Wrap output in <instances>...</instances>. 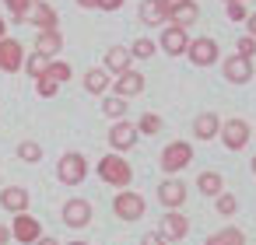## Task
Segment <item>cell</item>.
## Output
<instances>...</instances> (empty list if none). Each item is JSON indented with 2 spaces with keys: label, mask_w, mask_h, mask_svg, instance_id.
Here are the masks:
<instances>
[{
  "label": "cell",
  "mask_w": 256,
  "mask_h": 245,
  "mask_svg": "<svg viewBox=\"0 0 256 245\" xmlns=\"http://www.w3.org/2000/svg\"><path fill=\"white\" fill-rule=\"evenodd\" d=\"M98 179H102L106 186L126 189V186L134 182V168H130V161H126L123 154H106V158L98 161Z\"/></svg>",
  "instance_id": "cell-1"
},
{
  "label": "cell",
  "mask_w": 256,
  "mask_h": 245,
  "mask_svg": "<svg viewBox=\"0 0 256 245\" xmlns=\"http://www.w3.org/2000/svg\"><path fill=\"white\" fill-rule=\"evenodd\" d=\"M56 179H60L64 186H81V182L88 179V158H84L81 151L60 154V161H56Z\"/></svg>",
  "instance_id": "cell-2"
},
{
  "label": "cell",
  "mask_w": 256,
  "mask_h": 245,
  "mask_svg": "<svg viewBox=\"0 0 256 245\" xmlns=\"http://www.w3.org/2000/svg\"><path fill=\"white\" fill-rule=\"evenodd\" d=\"M144 210H148V203H144V196L134 193V189H120V193L112 196V214H116L120 221H140Z\"/></svg>",
  "instance_id": "cell-3"
},
{
  "label": "cell",
  "mask_w": 256,
  "mask_h": 245,
  "mask_svg": "<svg viewBox=\"0 0 256 245\" xmlns=\"http://www.w3.org/2000/svg\"><path fill=\"white\" fill-rule=\"evenodd\" d=\"M190 161H193V144H190V140H172V144L162 151V168H165V175L182 172Z\"/></svg>",
  "instance_id": "cell-4"
},
{
  "label": "cell",
  "mask_w": 256,
  "mask_h": 245,
  "mask_svg": "<svg viewBox=\"0 0 256 245\" xmlns=\"http://www.w3.org/2000/svg\"><path fill=\"white\" fill-rule=\"evenodd\" d=\"M60 217H64V224H67V228L81 231V228H88V224H92V203H88L84 196H70V200L64 203Z\"/></svg>",
  "instance_id": "cell-5"
},
{
  "label": "cell",
  "mask_w": 256,
  "mask_h": 245,
  "mask_svg": "<svg viewBox=\"0 0 256 245\" xmlns=\"http://www.w3.org/2000/svg\"><path fill=\"white\" fill-rule=\"evenodd\" d=\"M25 67V46L18 39H0V74H18Z\"/></svg>",
  "instance_id": "cell-6"
},
{
  "label": "cell",
  "mask_w": 256,
  "mask_h": 245,
  "mask_svg": "<svg viewBox=\"0 0 256 245\" xmlns=\"http://www.w3.org/2000/svg\"><path fill=\"white\" fill-rule=\"evenodd\" d=\"M186 56H190V63H193V67H214V63H218V42H214V39H207V35L190 39Z\"/></svg>",
  "instance_id": "cell-7"
},
{
  "label": "cell",
  "mask_w": 256,
  "mask_h": 245,
  "mask_svg": "<svg viewBox=\"0 0 256 245\" xmlns=\"http://www.w3.org/2000/svg\"><path fill=\"white\" fill-rule=\"evenodd\" d=\"M218 137L224 140V147H228V151H242V147L249 144L252 130H249V123H246V119H224Z\"/></svg>",
  "instance_id": "cell-8"
},
{
  "label": "cell",
  "mask_w": 256,
  "mask_h": 245,
  "mask_svg": "<svg viewBox=\"0 0 256 245\" xmlns=\"http://www.w3.org/2000/svg\"><path fill=\"white\" fill-rule=\"evenodd\" d=\"M137 137H140V133H137V123H130V119H116V123L109 126V147L120 151V154L130 151V147L137 144Z\"/></svg>",
  "instance_id": "cell-9"
},
{
  "label": "cell",
  "mask_w": 256,
  "mask_h": 245,
  "mask_svg": "<svg viewBox=\"0 0 256 245\" xmlns=\"http://www.w3.org/2000/svg\"><path fill=\"white\" fill-rule=\"evenodd\" d=\"M11 238H14V242H22V245H36V242L42 238V224H39L32 214H14Z\"/></svg>",
  "instance_id": "cell-10"
},
{
  "label": "cell",
  "mask_w": 256,
  "mask_h": 245,
  "mask_svg": "<svg viewBox=\"0 0 256 245\" xmlns=\"http://www.w3.org/2000/svg\"><path fill=\"white\" fill-rule=\"evenodd\" d=\"M158 203L165 210H179L186 203V182H179L176 175H168L165 182H158Z\"/></svg>",
  "instance_id": "cell-11"
},
{
  "label": "cell",
  "mask_w": 256,
  "mask_h": 245,
  "mask_svg": "<svg viewBox=\"0 0 256 245\" xmlns=\"http://www.w3.org/2000/svg\"><path fill=\"white\" fill-rule=\"evenodd\" d=\"M186 46H190L186 28H176V25H165V28H162V35H158V49H165L168 56H186Z\"/></svg>",
  "instance_id": "cell-12"
},
{
  "label": "cell",
  "mask_w": 256,
  "mask_h": 245,
  "mask_svg": "<svg viewBox=\"0 0 256 245\" xmlns=\"http://www.w3.org/2000/svg\"><path fill=\"white\" fill-rule=\"evenodd\" d=\"M28 25H36L39 32H53V28H60V14H56L53 4H46V0H36L32 11H28Z\"/></svg>",
  "instance_id": "cell-13"
},
{
  "label": "cell",
  "mask_w": 256,
  "mask_h": 245,
  "mask_svg": "<svg viewBox=\"0 0 256 245\" xmlns=\"http://www.w3.org/2000/svg\"><path fill=\"white\" fill-rule=\"evenodd\" d=\"M130 63H134V56H130V49H126V46H109V49H106V56H102V70H106L109 77L126 74V70H130Z\"/></svg>",
  "instance_id": "cell-14"
},
{
  "label": "cell",
  "mask_w": 256,
  "mask_h": 245,
  "mask_svg": "<svg viewBox=\"0 0 256 245\" xmlns=\"http://www.w3.org/2000/svg\"><path fill=\"white\" fill-rule=\"evenodd\" d=\"M112 95H116V98H134V95H144V74L130 67L126 74L112 77Z\"/></svg>",
  "instance_id": "cell-15"
},
{
  "label": "cell",
  "mask_w": 256,
  "mask_h": 245,
  "mask_svg": "<svg viewBox=\"0 0 256 245\" xmlns=\"http://www.w3.org/2000/svg\"><path fill=\"white\" fill-rule=\"evenodd\" d=\"M186 231H190V221H186L179 210H165V214H162V228H158V235H162L165 242H182Z\"/></svg>",
  "instance_id": "cell-16"
},
{
  "label": "cell",
  "mask_w": 256,
  "mask_h": 245,
  "mask_svg": "<svg viewBox=\"0 0 256 245\" xmlns=\"http://www.w3.org/2000/svg\"><path fill=\"white\" fill-rule=\"evenodd\" d=\"M0 207H4L8 214H28V189L4 186V189H0Z\"/></svg>",
  "instance_id": "cell-17"
},
{
  "label": "cell",
  "mask_w": 256,
  "mask_h": 245,
  "mask_svg": "<svg viewBox=\"0 0 256 245\" xmlns=\"http://www.w3.org/2000/svg\"><path fill=\"white\" fill-rule=\"evenodd\" d=\"M140 21L144 25H151V28H165L168 25V11H165V4L162 0H140Z\"/></svg>",
  "instance_id": "cell-18"
},
{
  "label": "cell",
  "mask_w": 256,
  "mask_h": 245,
  "mask_svg": "<svg viewBox=\"0 0 256 245\" xmlns=\"http://www.w3.org/2000/svg\"><path fill=\"white\" fill-rule=\"evenodd\" d=\"M60 49H64V35H60V28H53V32H39V35H36V49H32V53H39V56H46V60H56Z\"/></svg>",
  "instance_id": "cell-19"
},
{
  "label": "cell",
  "mask_w": 256,
  "mask_h": 245,
  "mask_svg": "<svg viewBox=\"0 0 256 245\" xmlns=\"http://www.w3.org/2000/svg\"><path fill=\"white\" fill-rule=\"evenodd\" d=\"M249 77H252V60H242V56H228L224 60V81L246 84Z\"/></svg>",
  "instance_id": "cell-20"
},
{
  "label": "cell",
  "mask_w": 256,
  "mask_h": 245,
  "mask_svg": "<svg viewBox=\"0 0 256 245\" xmlns=\"http://www.w3.org/2000/svg\"><path fill=\"white\" fill-rule=\"evenodd\" d=\"M218 133H221L218 112H200V116L193 119V137H196V140H214Z\"/></svg>",
  "instance_id": "cell-21"
},
{
  "label": "cell",
  "mask_w": 256,
  "mask_h": 245,
  "mask_svg": "<svg viewBox=\"0 0 256 245\" xmlns=\"http://www.w3.org/2000/svg\"><path fill=\"white\" fill-rule=\"evenodd\" d=\"M109 88H112V77H109L102 67L84 70V91H88V95H106Z\"/></svg>",
  "instance_id": "cell-22"
},
{
  "label": "cell",
  "mask_w": 256,
  "mask_h": 245,
  "mask_svg": "<svg viewBox=\"0 0 256 245\" xmlns=\"http://www.w3.org/2000/svg\"><path fill=\"white\" fill-rule=\"evenodd\" d=\"M196 14H200V7L193 4V0H186L182 7L168 11V25H176V28H186V25H193V21H196Z\"/></svg>",
  "instance_id": "cell-23"
},
{
  "label": "cell",
  "mask_w": 256,
  "mask_h": 245,
  "mask_svg": "<svg viewBox=\"0 0 256 245\" xmlns=\"http://www.w3.org/2000/svg\"><path fill=\"white\" fill-rule=\"evenodd\" d=\"M196 189H200L204 196H221V193H224V179H221L218 172H200V175H196Z\"/></svg>",
  "instance_id": "cell-24"
},
{
  "label": "cell",
  "mask_w": 256,
  "mask_h": 245,
  "mask_svg": "<svg viewBox=\"0 0 256 245\" xmlns=\"http://www.w3.org/2000/svg\"><path fill=\"white\" fill-rule=\"evenodd\" d=\"M204 245H246V235H242L238 228H221V231H214Z\"/></svg>",
  "instance_id": "cell-25"
},
{
  "label": "cell",
  "mask_w": 256,
  "mask_h": 245,
  "mask_svg": "<svg viewBox=\"0 0 256 245\" xmlns=\"http://www.w3.org/2000/svg\"><path fill=\"white\" fill-rule=\"evenodd\" d=\"M4 4H8V11H11V21H14V25H25L36 0H4Z\"/></svg>",
  "instance_id": "cell-26"
},
{
  "label": "cell",
  "mask_w": 256,
  "mask_h": 245,
  "mask_svg": "<svg viewBox=\"0 0 256 245\" xmlns=\"http://www.w3.org/2000/svg\"><path fill=\"white\" fill-rule=\"evenodd\" d=\"M22 70H28V77H32V81H39V77L50 70V60H46V56H39V53H28Z\"/></svg>",
  "instance_id": "cell-27"
},
{
  "label": "cell",
  "mask_w": 256,
  "mask_h": 245,
  "mask_svg": "<svg viewBox=\"0 0 256 245\" xmlns=\"http://www.w3.org/2000/svg\"><path fill=\"white\" fill-rule=\"evenodd\" d=\"M102 112L116 123V119H123L126 116V98H116V95H106L102 98Z\"/></svg>",
  "instance_id": "cell-28"
},
{
  "label": "cell",
  "mask_w": 256,
  "mask_h": 245,
  "mask_svg": "<svg viewBox=\"0 0 256 245\" xmlns=\"http://www.w3.org/2000/svg\"><path fill=\"white\" fill-rule=\"evenodd\" d=\"M18 158H22L25 165H39V161H42V144H36V140H22V144H18Z\"/></svg>",
  "instance_id": "cell-29"
},
{
  "label": "cell",
  "mask_w": 256,
  "mask_h": 245,
  "mask_svg": "<svg viewBox=\"0 0 256 245\" xmlns=\"http://www.w3.org/2000/svg\"><path fill=\"white\" fill-rule=\"evenodd\" d=\"M46 74H50L56 84H67V81L74 77V67H70L67 60H50V70H46Z\"/></svg>",
  "instance_id": "cell-30"
},
{
  "label": "cell",
  "mask_w": 256,
  "mask_h": 245,
  "mask_svg": "<svg viewBox=\"0 0 256 245\" xmlns=\"http://www.w3.org/2000/svg\"><path fill=\"white\" fill-rule=\"evenodd\" d=\"M158 130H162V116H158V112H144V116H140V123H137V133L154 137Z\"/></svg>",
  "instance_id": "cell-31"
},
{
  "label": "cell",
  "mask_w": 256,
  "mask_h": 245,
  "mask_svg": "<svg viewBox=\"0 0 256 245\" xmlns=\"http://www.w3.org/2000/svg\"><path fill=\"white\" fill-rule=\"evenodd\" d=\"M154 49H158V42H151V39H137V42L130 46V56H134V60H151Z\"/></svg>",
  "instance_id": "cell-32"
},
{
  "label": "cell",
  "mask_w": 256,
  "mask_h": 245,
  "mask_svg": "<svg viewBox=\"0 0 256 245\" xmlns=\"http://www.w3.org/2000/svg\"><path fill=\"white\" fill-rule=\"evenodd\" d=\"M214 210H218L221 217H232V214L238 210V200H235L232 193H221V196H214Z\"/></svg>",
  "instance_id": "cell-33"
},
{
  "label": "cell",
  "mask_w": 256,
  "mask_h": 245,
  "mask_svg": "<svg viewBox=\"0 0 256 245\" xmlns=\"http://www.w3.org/2000/svg\"><path fill=\"white\" fill-rule=\"evenodd\" d=\"M56 91H60V84H56L50 74H42V77L36 81V95H39V98H53Z\"/></svg>",
  "instance_id": "cell-34"
},
{
  "label": "cell",
  "mask_w": 256,
  "mask_h": 245,
  "mask_svg": "<svg viewBox=\"0 0 256 245\" xmlns=\"http://www.w3.org/2000/svg\"><path fill=\"white\" fill-rule=\"evenodd\" d=\"M235 49H238L235 56H242V60H252V56H256V39H252V35H242Z\"/></svg>",
  "instance_id": "cell-35"
},
{
  "label": "cell",
  "mask_w": 256,
  "mask_h": 245,
  "mask_svg": "<svg viewBox=\"0 0 256 245\" xmlns=\"http://www.w3.org/2000/svg\"><path fill=\"white\" fill-rule=\"evenodd\" d=\"M224 7H228V18H232V21H246V18H249L246 4H224Z\"/></svg>",
  "instance_id": "cell-36"
},
{
  "label": "cell",
  "mask_w": 256,
  "mask_h": 245,
  "mask_svg": "<svg viewBox=\"0 0 256 245\" xmlns=\"http://www.w3.org/2000/svg\"><path fill=\"white\" fill-rule=\"evenodd\" d=\"M140 245H168V242H165V238H162L158 231H148V235L140 238Z\"/></svg>",
  "instance_id": "cell-37"
},
{
  "label": "cell",
  "mask_w": 256,
  "mask_h": 245,
  "mask_svg": "<svg viewBox=\"0 0 256 245\" xmlns=\"http://www.w3.org/2000/svg\"><path fill=\"white\" fill-rule=\"evenodd\" d=\"M126 0H98V11H120Z\"/></svg>",
  "instance_id": "cell-38"
},
{
  "label": "cell",
  "mask_w": 256,
  "mask_h": 245,
  "mask_svg": "<svg viewBox=\"0 0 256 245\" xmlns=\"http://www.w3.org/2000/svg\"><path fill=\"white\" fill-rule=\"evenodd\" d=\"M8 242H14V238H11V228L0 224V245H8Z\"/></svg>",
  "instance_id": "cell-39"
},
{
  "label": "cell",
  "mask_w": 256,
  "mask_h": 245,
  "mask_svg": "<svg viewBox=\"0 0 256 245\" xmlns=\"http://www.w3.org/2000/svg\"><path fill=\"white\" fill-rule=\"evenodd\" d=\"M162 4H165V11H176V7H182V4H186V0H162Z\"/></svg>",
  "instance_id": "cell-40"
},
{
  "label": "cell",
  "mask_w": 256,
  "mask_h": 245,
  "mask_svg": "<svg viewBox=\"0 0 256 245\" xmlns=\"http://www.w3.org/2000/svg\"><path fill=\"white\" fill-rule=\"evenodd\" d=\"M78 7H84V11H92V7H98V0H74Z\"/></svg>",
  "instance_id": "cell-41"
},
{
  "label": "cell",
  "mask_w": 256,
  "mask_h": 245,
  "mask_svg": "<svg viewBox=\"0 0 256 245\" xmlns=\"http://www.w3.org/2000/svg\"><path fill=\"white\" fill-rule=\"evenodd\" d=\"M246 25H249V35L256 39V14H249V18H246Z\"/></svg>",
  "instance_id": "cell-42"
},
{
  "label": "cell",
  "mask_w": 256,
  "mask_h": 245,
  "mask_svg": "<svg viewBox=\"0 0 256 245\" xmlns=\"http://www.w3.org/2000/svg\"><path fill=\"white\" fill-rule=\"evenodd\" d=\"M36 245H60V242H56V238H46V235H42V238H39Z\"/></svg>",
  "instance_id": "cell-43"
},
{
  "label": "cell",
  "mask_w": 256,
  "mask_h": 245,
  "mask_svg": "<svg viewBox=\"0 0 256 245\" xmlns=\"http://www.w3.org/2000/svg\"><path fill=\"white\" fill-rule=\"evenodd\" d=\"M0 39H8V21L0 18Z\"/></svg>",
  "instance_id": "cell-44"
},
{
  "label": "cell",
  "mask_w": 256,
  "mask_h": 245,
  "mask_svg": "<svg viewBox=\"0 0 256 245\" xmlns=\"http://www.w3.org/2000/svg\"><path fill=\"white\" fill-rule=\"evenodd\" d=\"M224 4H246V0H224Z\"/></svg>",
  "instance_id": "cell-45"
},
{
  "label": "cell",
  "mask_w": 256,
  "mask_h": 245,
  "mask_svg": "<svg viewBox=\"0 0 256 245\" xmlns=\"http://www.w3.org/2000/svg\"><path fill=\"white\" fill-rule=\"evenodd\" d=\"M67 245H88V242H67Z\"/></svg>",
  "instance_id": "cell-46"
},
{
  "label": "cell",
  "mask_w": 256,
  "mask_h": 245,
  "mask_svg": "<svg viewBox=\"0 0 256 245\" xmlns=\"http://www.w3.org/2000/svg\"><path fill=\"white\" fill-rule=\"evenodd\" d=\"M252 175H256V154H252Z\"/></svg>",
  "instance_id": "cell-47"
}]
</instances>
